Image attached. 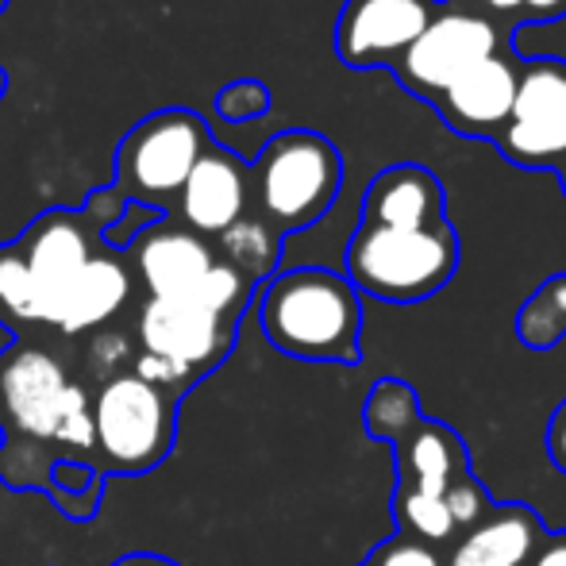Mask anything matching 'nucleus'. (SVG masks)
I'll return each instance as SVG.
<instances>
[{"label":"nucleus","instance_id":"nucleus-39","mask_svg":"<svg viewBox=\"0 0 566 566\" xmlns=\"http://www.w3.org/2000/svg\"><path fill=\"white\" fill-rule=\"evenodd\" d=\"M555 170H559V181H563V193H566V158H563V163H559V166H555Z\"/></svg>","mask_w":566,"mask_h":566},{"label":"nucleus","instance_id":"nucleus-34","mask_svg":"<svg viewBox=\"0 0 566 566\" xmlns=\"http://www.w3.org/2000/svg\"><path fill=\"white\" fill-rule=\"evenodd\" d=\"M467 8H474V12H490V15H509V20H521V8H524V0H462Z\"/></svg>","mask_w":566,"mask_h":566},{"label":"nucleus","instance_id":"nucleus-31","mask_svg":"<svg viewBox=\"0 0 566 566\" xmlns=\"http://www.w3.org/2000/svg\"><path fill=\"white\" fill-rule=\"evenodd\" d=\"M90 358H93V366H97V370H116V366L127 358V343L119 336H97Z\"/></svg>","mask_w":566,"mask_h":566},{"label":"nucleus","instance_id":"nucleus-12","mask_svg":"<svg viewBox=\"0 0 566 566\" xmlns=\"http://www.w3.org/2000/svg\"><path fill=\"white\" fill-rule=\"evenodd\" d=\"M93 235H101L82 212L51 209L35 220L20 239H15V251L23 254L31 277H35L39 293H43V324L51 316V305L77 274L93 259Z\"/></svg>","mask_w":566,"mask_h":566},{"label":"nucleus","instance_id":"nucleus-19","mask_svg":"<svg viewBox=\"0 0 566 566\" xmlns=\"http://www.w3.org/2000/svg\"><path fill=\"white\" fill-rule=\"evenodd\" d=\"M217 239H220V254H224L220 262L239 270L251 285L274 274L277 259H282V235L262 217H243Z\"/></svg>","mask_w":566,"mask_h":566},{"label":"nucleus","instance_id":"nucleus-35","mask_svg":"<svg viewBox=\"0 0 566 566\" xmlns=\"http://www.w3.org/2000/svg\"><path fill=\"white\" fill-rule=\"evenodd\" d=\"M528 566H566V536H555L547 544H539V552L532 555Z\"/></svg>","mask_w":566,"mask_h":566},{"label":"nucleus","instance_id":"nucleus-28","mask_svg":"<svg viewBox=\"0 0 566 566\" xmlns=\"http://www.w3.org/2000/svg\"><path fill=\"white\" fill-rule=\"evenodd\" d=\"M135 378L150 381V386H158V389H181L197 378V370H189V366H181V363H170V358H158V355H139Z\"/></svg>","mask_w":566,"mask_h":566},{"label":"nucleus","instance_id":"nucleus-17","mask_svg":"<svg viewBox=\"0 0 566 566\" xmlns=\"http://www.w3.org/2000/svg\"><path fill=\"white\" fill-rule=\"evenodd\" d=\"M127 293H132V274H127V266L116 254L97 251L82 266V274L54 297L46 324H54V328L66 332V336L101 328V324H108L119 308H124Z\"/></svg>","mask_w":566,"mask_h":566},{"label":"nucleus","instance_id":"nucleus-29","mask_svg":"<svg viewBox=\"0 0 566 566\" xmlns=\"http://www.w3.org/2000/svg\"><path fill=\"white\" fill-rule=\"evenodd\" d=\"M370 566H440V559L420 539H394V544L374 552Z\"/></svg>","mask_w":566,"mask_h":566},{"label":"nucleus","instance_id":"nucleus-7","mask_svg":"<svg viewBox=\"0 0 566 566\" xmlns=\"http://www.w3.org/2000/svg\"><path fill=\"white\" fill-rule=\"evenodd\" d=\"M493 147L524 170L559 166L566 158V62L536 59L521 62L516 101Z\"/></svg>","mask_w":566,"mask_h":566},{"label":"nucleus","instance_id":"nucleus-22","mask_svg":"<svg viewBox=\"0 0 566 566\" xmlns=\"http://www.w3.org/2000/svg\"><path fill=\"white\" fill-rule=\"evenodd\" d=\"M0 313L15 316V321H35L43 324V293H39L35 277H31L23 254L12 247H0Z\"/></svg>","mask_w":566,"mask_h":566},{"label":"nucleus","instance_id":"nucleus-5","mask_svg":"<svg viewBox=\"0 0 566 566\" xmlns=\"http://www.w3.org/2000/svg\"><path fill=\"white\" fill-rule=\"evenodd\" d=\"M90 412L93 443H97L105 467L116 474H147L170 454L174 401L166 389L150 386L135 374H113L97 389Z\"/></svg>","mask_w":566,"mask_h":566},{"label":"nucleus","instance_id":"nucleus-9","mask_svg":"<svg viewBox=\"0 0 566 566\" xmlns=\"http://www.w3.org/2000/svg\"><path fill=\"white\" fill-rule=\"evenodd\" d=\"M231 339H235V321L209 313L193 297H147V305L139 308L143 355L205 370L228 355Z\"/></svg>","mask_w":566,"mask_h":566},{"label":"nucleus","instance_id":"nucleus-3","mask_svg":"<svg viewBox=\"0 0 566 566\" xmlns=\"http://www.w3.org/2000/svg\"><path fill=\"white\" fill-rule=\"evenodd\" d=\"M343 186V155L321 132L290 127L262 147L251 170V193L277 235L301 231L336 205Z\"/></svg>","mask_w":566,"mask_h":566},{"label":"nucleus","instance_id":"nucleus-20","mask_svg":"<svg viewBox=\"0 0 566 566\" xmlns=\"http://www.w3.org/2000/svg\"><path fill=\"white\" fill-rule=\"evenodd\" d=\"M516 336L528 350H552L566 339V274H552L516 313Z\"/></svg>","mask_w":566,"mask_h":566},{"label":"nucleus","instance_id":"nucleus-23","mask_svg":"<svg viewBox=\"0 0 566 566\" xmlns=\"http://www.w3.org/2000/svg\"><path fill=\"white\" fill-rule=\"evenodd\" d=\"M247 293H251V282H247L239 270H231L228 262L217 259V266H212L209 274H205L201 282L193 285V293H186V297H193L197 305L209 308V313L235 321L239 308L247 305Z\"/></svg>","mask_w":566,"mask_h":566},{"label":"nucleus","instance_id":"nucleus-33","mask_svg":"<svg viewBox=\"0 0 566 566\" xmlns=\"http://www.w3.org/2000/svg\"><path fill=\"white\" fill-rule=\"evenodd\" d=\"M566 15V0H524L521 20L524 23H552Z\"/></svg>","mask_w":566,"mask_h":566},{"label":"nucleus","instance_id":"nucleus-1","mask_svg":"<svg viewBox=\"0 0 566 566\" xmlns=\"http://www.w3.org/2000/svg\"><path fill=\"white\" fill-rule=\"evenodd\" d=\"M262 336L282 355L305 363H358L363 301L336 270L301 266L282 270L262 285Z\"/></svg>","mask_w":566,"mask_h":566},{"label":"nucleus","instance_id":"nucleus-8","mask_svg":"<svg viewBox=\"0 0 566 566\" xmlns=\"http://www.w3.org/2000/svg\"><path fill=\"white\" fill-rule=\"evenodd\" d=\"M440 12V0H347L336 20V54L350 70H394Z\"/></svg>","mask_w":566,"mask_h":566},{"label":"nucleus","instance_id":"nucleus-16","mask_svg":"<svg viewBox=\"0 0 566 566\" xmlns=\"http://www.w3.org/2000/svg\"><path fill=\"white\" fill-rule=\"evenodd\" d=\"M397 467H401V485H397V501H443L448 485L462 470V448L436 420L420 417L405 436H397ZM448 505V501H443Z\"/></svg>","mask_w":566,"mask_h":566},{"label":"nucleus","instance_id":"nucleus-14","mask_svg":"<svg viewBox=\"0 0 566 566\" xmlns=\"http://www.w3.org/2000/svg\"><path fill=\"white\" fill-rule=\"evenodd\" d=\"M132 259L150 297H186L217 266V251L209 247V239L193 235L174 220H158L143 231L132 243Z\"/></svg>","mask_w":566,"mask_h":566},{"label":"nucleus","instance_id":"nucleus-38","mask_svg":"<svg viewBox=\"0 0 566 566\" xmlns=\"http://www.w3.org/2000/svg\"><path fill=\"white\" fill-rule=\"evenodd\" d=\"M4 93H8V70L0 66V101H4Z\"/></svg>","mask_w":566,"mask_h":566},{"label":"nucleus","instance_id":"nucleus-24","mask_svg":"<svg viewBox=\"0 0 566 566\" xmlns=\"http://www.w3.org/2000/svg\"><path fill=\"white\" fill-rule=\"evenodd\" d=\"M270 105H274V97H270L266 82H259V77H235L212 101V108H217V116L224 124H254V119L270 113Z\"/></svg>","mask_w":566,"mask_h":566},{"label":"nucleus","instance_id":"nucleus-10","mask_svg":"<svg viewBox=\"0 0 566 566\" xmlns=\"http://www.w3.org/2000/svg\"><path fill=\"white\" fill-rule=\"evenodd\" d=\"M516 77H521V59L513 54V46H505L470 66L432 105L451 132L467 135V139H493L513 113Z\"/></svg>","mask_w":566,"mask_h":566},{"label":"nucleus","instance_id":"nucleus-15","mask_svg":"<svg viewBox=\"0 0 566 566\" xmlns=\"http://www.w3.org/2000/svg\"><path fill=\"white\" fill-rule=\"evenodd\" d=\"M363 224L378 228H436L448 224L443 181L420 163H397L370 181L363 197Z\"/></svg>","mask_w":566,"mask_h":566},{"label":"nucleus","instance_id":"nucleus-27","mask_svg":"<svg viewBox=\"0 0 566 566\" xmlns=\"http://www.w3.org/2000/svg\"><path fill=\"white\" fill-rule=\"evenodd\" d=\"M158 209H147V205H135V201H127V209H124V217L116 220L113 228H105L101 231V239H105L113 251H127V247L135 243V239L143 235L150 224H158Z\"/></svg>","mask_w":566,"mask_h":566},{"label":"nucleus","instance_id":"nucleus-37","mask_svg":"<svg viewBox=\"0 0 566 566\" xmlns=\"http://www.w3.org/2000/svg\"><path fill=\"white\" fill-rule=\"evenodd\" d=\"M113 566H178V563H170L166 555H124V559H116Z\"/></svg>","mask_w":566,"mask_h":566},{"label":"nucleus","instance_id":"nucleus-32","mask_svg":"<svg viewBox=\"0 0 566 566\" xmlns=\"http://www.w3.org/2000/svg\"><path fill=\"white\" fill-rule=\"evenodd\" d=\"M547 454H552V462L566 474V401L555 409L552 424H547Z\"/></svg>","mask_w":566,"mask_h":566},{"label":"nucleus","instance_id":"nucleus-21","mask_svg":"<svg viewBox=\"0 0 566 566\" xmlns=\"http://www.w3.org/2000/svg\"><path fill=\"white\" fill-rule=\"evenodd\" d=\"M363 420H366V432H370L374 440L394 443L397 436H405L420 420V401L405 381L386 378L370 389V397H366Z\"/></svg>","mask_w":566,"mask_h":566},{"label":"nucleus","instance_id":"nucleus-26","mask_svg":"<svg viewBox=\"0 0 566 566\" xmlns=\"http://www.w3.org/2000/svg\"><path fill=\"white\" fill-rule=\"evenodd\" d=\"M448 513H451V521H454V528L459 524H474L478 516L490 509V497H485V490L474 482L470 474H459L454 482L448 485Z\"/></svg>","mask_w":566,"mask_h":566},{"label":"nucleus","instance_id":"nucleus-25","mask_svg":"<svg viewBox=\"0 0 566 566\" xmlns=\"http://www.w3.org/2000/svg\"><path fill=\"white\" fill-rule=\"evenodd\" d=\"M51 440L66 443L74 451H90L93 448V412H90V397H85L82 386L70 381L66 386V397H62V417L54 424V436Z\"/></svg>","mask_w":566,"mask_h":566},{"label":"nucleus","instance_id":"nucleus-4","mask_svg":"<svg viewBox=\"0 0 566 566\" xmlns=\"http://www.w3.org/2000/svg\"><path fill=\"white\" fill-rule=\"evenodd\" d=\"M209 147V124L193 108H163L124 135L116 150V189L127 201L163 209L181 193L189 170Z\"/></svg>","mask_w":566,"mask_h":566},{"label":"nucleus","instance_id":"nucleus-6","mask_svg":"<svg viewBox=\"0 0 566 566\" xmlns=\"http://www.w3.org/2000/svg\"><path fill=\"white\" fill-rule=\"evenodd\" d=\"M509 31L497 15L474 12V8H440L417 43L401 54L394 66L397 82L424 101H436L451 82H459L470 66L490 54L505 51Z\"/></svg>","mask_w":566,"mask_h":566},{"label":"nucleus","instance_id":"nucleus-30","mask_svg":"<svg viewBox=\"0 0 566 566\" xmlns=\"http://www.w3.org/2000/svg\"><path fill=\"white\" fill-rule=\"evenodd\" d=\"M124 209H127V197L119 193L116 186H108V189H97V193L85 201L82 217L90 220L97 231H105V228H113L119 217H124Z\"/></svg>","mask_w":566,"mask_h":566},{"label":"nucleus","instance_id":"nucleus-18","mask_svg":"<svg viewBox=\"0 0 566 566\" xmlns=\"http://www.w3.org/2000/svg\"><path fill=\"white\" fill-rule=\"evenodd\" d=\"M544 544V521L528 505L493 509L459 539L451 566H528Z\"/></svg>","mask_w":566,"mask_h":566},{"label":"nucleus","instance_id":"nucleus-13","mask_svg":"<svg viewBox=\"0 0 566 566\" xmlns=\"http://www.w3.org/2000/svg\"><path fill=\"white\" fill-rule=\"evenodd\" d=\"M66 386V370L46 350H12L4 358V366H0V397H4L8 420L23 436H35V440H51L54 436Z\"/></svg>","mask_w":566,"mask_h":566},{"label":"nucleus","instance_id":"nucleus-11","mask_svg":"<svg viewBox=\"0 0 566 566\" xmlns=\"http://www.w3.org/2000/svg\"><path fill=\"white\" fill-rule=\"evenodd\" d=\"M247 205H251V170L231 150L212 143L178 193L181 228L201 239H217L247 217Z\"/></svg>","mask_w":566,"mask_h":566},{"label":"nucleus","instance_id":"nucleus-36","mask_svg":"<svg viewBox=\"0 0 566 566\" xmlns=\"http://www.w3.org/2000/svg\"><path fill=\"white\" fill-rule=\"evenodd\" d=\"M54 478H59V482H70V485L93 482V478L85 474V467H77V462H59V467H54Z\"/></svg>","mask_w":566,"mask_h":566},{"label":"nucleus","instance_id":"nucleus-2","mask_svg":"<svg viewBox=\"0 0 566 566\" xmlns=\"http://www.w3.org/2000/svg\"><path fill=\"white\" fill-rule=\"evenodd\" d=\"M459 270V235L451 224L378 228L358 224L347 243V282L394 305H417L443 290Z\"/></svg>","mask_w":566,"mask_h":566},{"label":"nucleus","instance_id":"nucleus-40","mask_svg":"<svg viewBox=\"0 0 566 566\" xmlns=\"http://www.w3.org/2000/svg\"><path fill=\"white\" fill-rule=\"evenodd\" d=\"M4 8H8V0H0V12H4Z\"/></svg>","mask_w":566,"mask_h":566}]
</instances>
